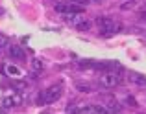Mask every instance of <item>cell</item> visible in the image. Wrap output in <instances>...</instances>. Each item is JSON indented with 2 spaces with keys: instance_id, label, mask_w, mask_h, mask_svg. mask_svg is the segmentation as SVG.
<instances>
[{
  "instance_id": "7",
  "label": "cell",
  "mask_w": 146,
  "mask_h": 114,
  "mask_svg": "<svg viewBox=\"0 0 146 114\" xmlns=\"http://www.w3.org/2000/svg\"><path fill=\"white\" fill-rule=\"evenodd\" d=\"M7 52H9V57L15 61H26V54L24 50H22L21 46H17V44H11V46H7Z\"/></svg>"
},
{
  "instance_id": "4",
  "label": "cell",
  "mask_w": 146,
  "mask_h": 114,
  "mask_svg": "<svg viewBox=\"0 0 146 114\" xmlns=\"http://www.w3.org/2000/svg\"><path fill=\"white\" fill-rule=\"evenodd\" d=\"M44 92V100H46V103H54V101H57L61 98V94H63V86L61 85H52L48 86L46 90H43Z\"/></svg>"
},
{
  "instance_id": "17",
  "label": "cell",
  "mask_w": 146,
  "mask_h": 114,
  "mask_svg": "<svg viewBox=\"0 0 146 114\" xmlns=\"http://www.w3.org/2000/svg\"><path fill=\"white\" fill-rule=\"evenodd\" d=\"M15 86H17L19 90H24V88H26L28 85H26V83H21V81H17V83H15Z\"/></svg>"
},
{
  "instance_id": "15",
  "label": "cell",
  "mask_w": 146,
  "mask_h": 114,
  "mask_svg": "<svg viewBox=\"0 0 146 114\" xmlns=\"http://www.w3.org/2000/svg\"><path fill=\"white\" fill-rule=\"evenodd\" d=\"M7 37H4V35H0V50H4V48H7Z\"/></svg>"
},
{
  "instance_id": "12",
  "label": "cell",
  "mask_w": 146,
  "mask_h": 114,
  "mask_svg": "<svg viewBox=\"0 0 146 114\" xmlns=\"http://www.w3.org/2000/svg\"><path fill=\"white\" fill-rule=\"evenodd\" d=\"M76 90L78 92H91V86L87 83H76Z\"/></svg>"
},
{
  "instance_id": "21",
  "label": "cell",
  "mask_w": 146,
  "mask_h": 114,
  "mask_svg": "<svg viewBox=\"0 0 146 114\" xmlns=\"http://www.w3.org/2000/svg\"><path fill=\"white\" fill-rule=\"evenodd\" d=\"M0 114H4V112H0Z\"/></svg>"
},
{
  "instance_id": "18",
  "label": "cell",
  "mask_w": 146,
  "mask_h": 114,
  "mask_svg": "<svg viewBox=\"0 0 146 114\" xmlns=\"http://www.w3.org/2000/svg\"><path fill=\"white\" fill-rule=\"evenodd\" d=\"M139 17H141V18H146V11H143V13H141Z\"/></svg>"
},
{
  "instance_id": "16",
  "label": "cell",
  "mask_w": 146,
  "mask_h": 114,
  "mask_svg": "<svg viewBox=\"0 0 146 114\" xmlns=\"http://www.w3.org/2000/svg\"><path fill=\"white\" fill-rule=\"evenodd\" d=\"M124 103H126V105H129V107H135V105H137V101L133 100L131 96H128V98H126V100H124Z\"/></svg>"
},
{
  "instance_id": "20",
  "label": "cell",
  "mask_w": 146,
  "mask_h": 114,
  "mask_svg": "<svg viewBox=\"0 0 146 114\" xmlns=\"http://www.w3.org/2000/svg\"><path fill=\"white\" fill-rule=\"evenodd\" d=\"M126 2H133V0H126Z\"/></svg>"
},
{
  "instance_id": "6",
  "label": "cell",
  "mask_w": 146,
  "mask_h": 114,
  "mask_svg": "<svg viewBox=\"0 0 146 114\" xmlns=\"http://www.w3.org/2000/svg\"><path fill=\"white\" fill-rule=\"evenodd\" d=\"M80 114H111L104 105H85L80 107Z\"/></svg>"
},
{
  "instance_id": "11",
  "label": "cell",
  "mask_w": 146,
  "mask_h": 114,
  "mask_svg": "<svg viewBox=\"0 0 146 114\" xmlns=\"http://www.w3.org/2000/svg\"><path fill=\"white\" fill-rule=\"evenodd\" d=\"M32 66H33V70H35V72H41L44 68V63L41 59H37V57H33V59H32Z\"/></svg>"
},
{
  "instance_id": "10",
  "label": "cell",
  "mask_w": 146,
  "mask_h": 114,
  "mask_svg": "<svg viewBox=\"0 0 146 114\" xmlns=\"http://www.w3.org/2000/svg\"><path fill=\"white\" fill-rule=\"evenodd\" d=\"M4 72H6L7 75H13V77L21 75V70H19L17 66H13V64H6V66H4Z\"/></svg>"
},
{
  "instance_id": "1",
  "label": "cell",
  "mask_w": 146,
  "mask_h": 114,
  "mask_svg": "<svg viewBox=\"0 0 146 114\" xmlns=\"http://www.w3.org/2000/svg\"><path fill=\"white\" fill-rule=\"evenodd\" d=\"M96 26H98V33L104 35V37H111V35L120 31V24L111 17H98Z\"/></svg>"
},
{
  "instance_id": "5",
  "label": "cell",
  "mask_w": 146,
  "mask_h": 114,
  "mask_svg": "<svg viewBox=\"0 0 146 114\" xmlns=\"http://www.w3.org/2000/svg\"><path fill=\"white\" fill-rule=\"evenodd\" d=\"M21 103H22V98L19 96V94H11V96H6V98H2V101H0V105H2L4 109L19 107Z\"/></svg>"
},
{
  "instance_id": "14",
  "label": "cell",
  "mask_w": 146,
  "mask_h": 114,
  "mask_svg": "<svg viewBox=\"0 0 146 114\" xmlns=\"http://www.w3.org/2000/svg\"><path fill=\"white\" fill-rule=\"evenodd\" d=\"M37 105H46V100H44V92L37 94Z\"/></svg>"
},
{
  "instance_id": "2",
  "label": "cell",
  "mask_w": 146,
  "mask_h": 114,
  "mask_svg": "<svg viewBox=\"0 0 146 114\" xmlns=\"http://www.w3.org/2000/svg\"><path fill=\"white\" fill-rule=\"evenodd\" d=\"M122 83V74L120 72H115V70H107L100 75V85L106 86V88H115Z\"/></svg>"
},
{
  "instance_id": "8",
  "label": "cell",
  "mask_w": 146,
  "mask_h": 114,
  "mask_svg": "<svg viewBox=\"0 0 146 114\" xmlns=\"http://www.w3.org/2000/svg\"><path fill=\"white\" fill-rule=\"evenodd\" d=\"M128 79L131 83H135V85H139V86H144L146 85V77H144V75H141V74H137V72H129Z\"/></svg>"
},
{
  "instance_id": "19",
  "label": "cell",
  "mask_w": 146,
  "mask_h": 114,
  "mask_svg": "<svg viewBox=\"0 0 146 114\" xmlns=\"http://www.w3.org/2000/svg\"><path fill=\"white\" fill-rule=\"evenodd\" d=\"M0 15H4V9H2V7H0Z\"/></svg>"
},
{
  "instance_id": "13",
  "label": "cell",
  "mask_w": 146,
  "mask_h": 114,
  "mask_svg": "<svg viewBox=\"0 0 146 114\" xmlns=\"http://www.w3.org/2000/svg\"><path fill=\"white\" fill-rule=\"evenodd\" d=\"M67 112L68 114H80V107H76V105H67Z\"/></svg>"
},
{
  "instance_id": "9",
  "label": "cell",
  "mask_w": 146,
  "mask_h": 114,
  "mask_svg": "<svg viewBox=\"0 0 146 114\" xmlns=\"http://www.w3.org/2000/svg\"><path fill=\"white\" fill-rule=\"evenodd\" d=\"M104 107H106V109H107V111H109L111 114L120 111V105H118V103H117L115 100H111V98H107V100L104 101Z\"/></svg>"
},
{
  "instance_id": "3",
  "label": "cell",
  "mask_w": 146,
  "mask_h": 114,
  "mask_svg": "<svg viewBox=\"0 0 146 114\" xmlns=\"http://www.w3.org/2000/svg\"><path fill=\"white\" fill-rule=\"evenodd\" d=\"M65 20L68 22V24H72L76 29H80V31H87V29H91V20H87L83 15L80 13H68V15H63Z\"/></svg>"
}]
</instances>
